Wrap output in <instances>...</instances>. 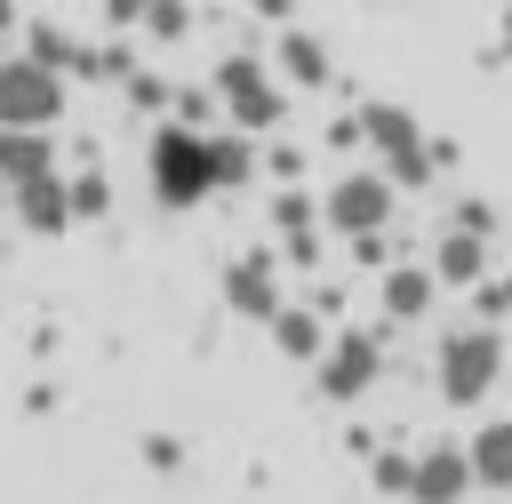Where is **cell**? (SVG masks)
Wrapping results in <instances>:
<instances>
[{"label":"cell","mask_w":512,"mask_h":504,"mask_svg":"<svg viewBox=\"0 0 512 504\" xmlns=\"http://www.w3.org/2000/svg\"><path fill=\"white\" fill-rule=\"evenodd\" d=\"M504 376V328L496 320H472V328H448L440 336V400L448 408H480Z\"/></svg>","instance_id":"cell-1"},{"label":"cell","mask_w":512,"mask_h":504,"mask_svg":"<svg viewBox=\"0 0 512 504\" xmlns=\"http://www.w3.org/2000/svg\"><path fill=\"white\" fill-rule=\"evenodd\" d=\"M216 192V168H208V128L192 120H168L152 136V200L160 208H200Z\"/></svg>","instance_id":"cell-2"},{"label":"cell","mask_w":512,"mask_h":504,"mask_svg":"<svg viewBox=\"0 0 512 504\" xmlns=\"http://www.w3.org/2000/svg\"><path fill=\"white\" fill-rule=\"evenodd\" d=\"M72 96V72L40 56H0V128H56Z\"/></svg>","instance_id":"cell-3"},{"label":"cell","mask_w":512,"mask_h":504,"mask_svg":"<svg viewBox=\"0 0 512 504\" xmlns=\"http://www.w3.org/2000/svg\"><path fill=\"white\" fill-rule=\"evenodd\" d=\"M216 96H224V112H232V128H248V136H272L280 120H288V88L264 72V56H248V48H232L224 64H216Z\"/></svg>","instance_id":"cell-4"},{"label":"cell","mask_w":512,"mask_h":504,"mask_svg":"<svg viewBox=\"0 0 512 504\" xmlns=\"http://www.w3.org/2000/svg\"><path fill=\"white\" fill-rule=\"evenodd\" d=\"M312 368H320V376H312L320 400H360V392L384 376V336H376V328H336Z\"/></svg>","instance_id":"cell-5"},{"label":"cell","mask_w":512,"mask_h":504,"mask_svg":"<svg viewBox=\"0 0 512 504\" xmlns=\"http://www.w3.org/2000/svg\"><path fill=\"white\" fill-rule=\"evenodd\" d=\"M392 192H400V184H392L384 168H352V176H336V184H328L320 224H328V232H344V240H352V232H376V224H392Z\"/></svg>","instance_id":"cell-6"},{"label":"cell","mask_w":512,"mask_h":504,"mask_svg":"<svg viewBox=\"0 0 512 504\" xmlns=\"http://www.w3.org/2000/svg\"><path fill=\"white\" fill-rule=\"evenodd\" d=\"M224 304L240 312V320H272L288 296H280V264H272V248H248V256H232L224 264Z\"/></svg>","instance_id":"cell-7"},{"label":"cell","mask_w":512,"mask_h":504,"mask_svg":"<svg viewBox=\"0 0 512 504\" xmlns=\"http://www.w3.org/2000/svg\"><path fill=\"white\" fill-rule=\"evenodd\" d=\"M480 480H472V448H424L416 456V480H408V504H464Z\"/></svg>","instance_id":"cell-8"},{"label":"cell","mask_w":512,"mask_h":504,"mask_svg":"<svg viewBox=\"0 0 512 504\" xmlns=\"http://www.w3.org/2000/svg\"><path fill=\"white\" fill-rule=\"evenodd\" d=\"M16 224H24V232H40V240H56V232L72 224V184H64V168H48V176L16 184Z\"/></svg>","instance_id":"cell-9"},{"label":"cell","mask_w":512,"mask_h":504,"mask_svg":"<svg viewBox=\"0 0 512 504\" xmlns=\"http://www.w3.org/2000/svg\"><path fill=\"white\" fill-rule=\"evenodd\" d=\"M432 272H440V288H480V280H488V232L448 224V232L432 240Z\"/></svg>","instance_id":"cell-10"},{"label":"cell","mask_w":512,"mask_h":504,"mask_svg":"<svg viewBox=\"0 0 512 504\" xmlns=\"http://www.w3.org/2000/svg\"><path fill=\"white\" fill-rule=\"evenodd\" d=\"M432 296H440V272H432V264H400V256L384 264V288H376L384 320H424Z\"/></svg>","instance_id":"cell-11"},{"label":"cell","mask_w":512,"mask_h":504,"mask_svg":"<svg viewBox=\"0 0 512 504\" xmlns=\"http://www.w3.org/2000/svg\"><path fill=\"white\" fill-rule=\"evenodd\" d=\"M56 168V136L48 128H0V184L16 192V184H32V176H48Z\"/></svg>","instance_id":"cell-12"},{"label":"cell","mask_w":512,"mask_h":504,"mask_svg":"<svg viewBox=\"0 0 512 504\" xmlns=\"http://www.w3.org/2000/svg\"><path fill=\"white\" fill-rule=\"evenodd\" d=\"M272 48H280V80H288V88H328V72H336V64H328V40H320V32L288 24Z\"/></svg>","instance_id":"cell-13"},{"label":"cell","mask_w":512,"mask_h":504,"mask_svg":"<svg viewBox=\"0 0 512 504\" xmlns=\"http://www.w3.org/2000/svg\"><path fill=\"white\" fill-rule=\"evenodd\" d=\"M264 328H272V344H280L288 360H320V352H328V312H320V304H280Z\"/></svg>","instance_id":"cell-14"},{"label":"cell","mask_w":512,"mask_h":504,"mask_svg":"<svg viewBox=\"0 0 512 504\" xmlns=\"http://www.w3.org/2000/svg\"><path fill=\"white\" fill-rule=\"evenodd\" d=\"M360 136L384 152V160H400V152H416V144H432L424 128H416V112L408 104H360Z\"/></svg>","instance_id":"cell-15"},{"label":"cell","mask_w":512,"mask_h":504,"mask_svg":"<svg viewBox=\"0 0 512 504\" xmlns=\"http://www.w3.org/2000/svg\"><path fill=\"white\" fill-rule=\"evenodd\" d=\"M472 480H480V488H512V416L480 424V440H472Z\"/></svg>","instance_id":"cell-16"},{"label":"cell","mask_w":512,"mask_h":504,"mask_svg":"<svg viewBox=\"0 0 512 504\" xmlns=\"http://www.w3.org/2000/svg\"><path fill=\"white\" fill-rule=\"evenodd\" d=\"M24 56L56 64V72H88V64H96V48H80L64 24H24Z\"/></svg>","instance_id":"cell-17"},{"label":"cell","mask_w":512,"mask_h":504,"mask_svg":"<svg viewBox=\"0 0 512 504\" xmlns=\"http://www.w3.org/2000/svg\"><path fill=\"white\" fill-rule=\"evenodd\" d=\"M208 168H216V192L248 184V176H256V144H248V128H224V136H208Z\"/></svg>","instance_id":"cell-18"},{"label":"cell","mask_w":512,"mask_h":504,"mask_svg":"<svg viewBox=\"0 0 512 504\" xmlns=\"http://www.w3.org/2000/svg\"><path fill=\"white\" fill-rule=\"evenodd\" d=\"M192 32V0H144V40L152 48H176Z\"/></svg>","instance_id":"cell-19"},{"label":"cell","mask_w":512,"mask_h":504,"mask_svg":"<svg viewBox=\"0 0 512 504\" xmlns=\"http://www.w3.org/2000/svg\"><path fill=\"white\" fill-rule=\"evenodd\" d=\"M368 480H376L384 496H408V480H416V456H408V448H384V456H368Z\"/></svg>","instance_id":"cell-20"},{"label":"cell","mask_w":512,"mask_h":504,"mask_svg":"<svg viewBox=\"0 0 512 504\" xmlns=\"http://www.w3.org/2000/svg\"><path fill=\"white\" fill-rule=\"evenodd\" d=\"M64 184H72V224H80V216H104V208H112V184H104L96 168H88V176H64Z\"/></svg>","instance_id":"cell-21"},{"label":"cell","mask_w":512,"mask_h":504,"mask_svg":"<svg viewBox=\"0 0 512 504\" xmlns=\"http://www.w3.org/2000/svg\"><path fill=\"white\" fill-rule=\"evenodd\" d=\"M272 224H280V232H312V224H320V208H312L296 184H280V200H272Z\"/></svg>","instance_id":"cell-22"},{"label":"cell","mask_w":512,"mask_h":504,"mask_svg":"<svg viewBox=\"0 0 512 504\" xmlns=\"http://www.w3.org/2000/svg\"><path fill=\"white\" fill-rule=\"evenodd\" d=\"M472 320H496V328H504V320H512V280H480V288H472Z\"/></svg>","instance_id":"cell-23"},{"label":"cell","mask_w":512,"mask_h":504,"mask_svg":"<svg viewBox=\"0 0 512 504\" xmlns=\"http://www.w3.org/2000/svg\"><path fill=\"white\" fill-rule=\"evenodd\" d=\"M128 72H136V48H128V40L96 48V64H88V80H128Z\"/></svg>","instance_id":"cell-24"},{"label":"cell","mask_w":512,"mask_h":504,"mask_svg":"<svg viewBox=\"0 0 512 504\" xmlns=\"http://www.w3.org/2000/svg\"><path fill=\"white\" fill-rule=\"evenodd\" d=\"M120 88H128V104H136V112H160V104H176V96H168V80H152V72H128Z\"/></svg>","instance_id":"cell-25"},{"label":"cell","mask_w":512,"mask_h":504,"mask_svg":"<svg viewBox=\"0 0 512 504\" xmlns=\"http://www.w3.org/2000/svg\"><path fill=\"white\" fill-rule=\"evenodd\" d=\"M448 224H464V232H496V208H488L480 192H464V200L448 208Z\"/></svg>","instance_id":"cell-26"},{"label":"cell","mask_w":512,"mask_h":504,"mask_svg":"<svg viewBox=\"0 0 512 504\" xmlns=\"http://www.w3.org/2000/svg\"><path fill=\"white\" fill-rule=\"evenodd\" d=\"M352 256H360V264H392V224H376V232H352Z\"/></svg>","instance_id":"cell-27"},{"label":"cell","mask_w":512,"mask_h":504,"mask_svg":"<svg viewBox=\"0 0 512 504\" xmlns=\"http://www.w3.org/2000/svg\"><path fill=\"white\" fill-rule=\"evenodd\" d=\"M288 264L296 272H320V224L312 232H288Z\"/></svg>","instance_id":"cell-28"},{"label":"cell","mask_w":512,"mask_h":504,"mask_svg":"<svg viewBox=\"0 0 512 504\" xmlns=\"http://www.w3.org/2000/svg\"><path fill=\"white\" fill-rule=\"evenodd\" d=\"M264 168H272L280 184H296V176H304V152H296V144H272V152H264Z\"/></svg>","instance_id":"cell-29"},{"label":"cell","mask_w":512,"mask_h":504,"mask_svg":"<svg viewBox=\"0 0 512 504\" xmlns=\"http://www.w3.org/2000/svg\"><path fill=\"white\" fill-rule=\"evenodd\" d=\"M328 144H336V152H352V144H368V136H360V112H336V120H328Z\"/></svg>","instance_id":"cell-30"},{"label":"cell","mask_w":512,"mask_h":504,"mask_svg":"<svg viewBox=\"0 0 512 504\" xmlns=\"http://www.w3.org/2000/svg\"><path fill=\"white\" fill-rule=\"evenodd\" d=\"M176 120H192V128H208V96L192 88V96H176Z\"/></svg>","instance_id":"cell-31"},{"label":"cell","mask_w":512,"mask_h":504,"mask_svg":"<svg viewBox=\"0 0 512 504\" xmlns=\"http://www.w3.org/2000/svg\"><path fill=\"white\" fill-rule=\"evenodd\" d=\"M112 24H144V0H112Z\"/></svg>","instance_id":"cell-32"},{"label":"cell","mask_w":512,"mask_h":504,"mask_svg":"<svg viewBox=\"0 0 512 504\" xmlns=\"http://www.w3.org/2000/svg\"><path fill=\"white\" fill-rule=\"evenodd\" d=\"M248 8H256V16H272V24H288V8H296V0H248Z\"/></svg>","instance_id":"cell-33"}]
</instances>
